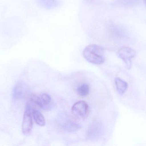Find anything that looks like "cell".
<instances>
[{"label":"cell","mask_w":146,"mask_h":146,"mask_svg":"<svg viewBox=\"0 0 146 146\" xmlns=\"http://www.w3.org/2000/svg\"><path fill=\"white\" fill-rule=\"evenodd\" d=\"M33 102L30 100L27 103L23 117L22 124V131L25 135H28L31 133L33 129L32 112L35 110L32 105Z\"/></svg>","instance_id":"cell-2"},{"label":"cell","mask_w":146,"mask_h":146,"mask_svg":"<svg viewBox=\"0 0 146 146\" xmlns=\"http://www.w3.org/2000/svg\"><path fill=\"white\" fill-rule=\"evenodd\" d=\"M136 54V51L128 47H122L117 52L118 57L124 62L128 69L131 68L132 60L135 57Z\"/></svg>","instance_id":"cell-5"},{"label":"cell","mask_w":146,"mask_h":146,"mask_svg":"<svg viewBox=\"0 0 146 146\" xmlns=\"http://www.w3.org/2000/svg\"><path fill=\"white\" fill-rule=\"evenodd\" d=\"M28 93L27 86L22 82H19L14 87L13 97L16 99H21L25 97Z\"/></svg>","instance_id":"cell-6"},{"label":"cell","mask_w":146,"mask_h":146,"mask_svg":"<svg viewBox=\"0 0 146 146\" xmlns=\"http://www.w3.org/2000/svg\"><path fill=\"white\" fill-rule=\"evenodd\" d=\"M72 112L78 118L86 119L89 115V106L85 101H79L73 105Z\"/></svg>","instance_id":"cell-4"},{"label":"cell","mask_w":146,"mask_h":146,"mask_svg":"<svg viewBox=\"0 0 146 146\" xmlns=\"http://www.w3.org/2000/svg\"><path fill=\"white\" fill-rule=\"evenodd\" d=\"M62 129L67 133L77 132L81 128L80 124L72 121H68L64 123L62 125Z\"/></svg>","instance_id":"cell-8"},{"label":"cell","mask_w":146,"mask_h":146,"mask_svg":"<svg viewBox=\"0 0 146 146\" xmlns=\"http://www.w3.org/2000/svg\"><path fill=\"white\" fill-rule=\"evenodd\" d=\"M104 49L96 44L89 45L83 50L82 55L85 59L93 64L100 65L105 61Z\"/></svg>","instance_id":"cell-1"},{"label":"cell","mask_w":146,"mask_h":146,"mask_svg":"<svg viewBox=\"0 0 146 146\" xmlns=\"http://www.w3.org/2000/svg\"><path fill=\"white\" fill-rule=\"evenodd\" d=\"M30 99L37 105L44 110H49L52 106L51 97L46 93H43L38 96L31 95L30 96Z\"/></svg>","instance_id":"cell-3"},{"label":"cell","mask_w":146,"mask_h":146,"mask_svg":"<svg viewBox=\"0 0 146 146\" xmlns=\"http://www.w3.org/2000/svg\"><path fill=\"white\" fill-rule=\"evenodd\" d=\"M38 5L46 9H52L59 7L60 4V0H37Z\"/></svg>","instance_id":"cell-7"},{"label":"cell","mask_w":146,"mask_h":146,"mask_svg":"<svg viewBox=\"0 0 146 146\" xmlns=\"http://www.w3.org/2000/svg\"><path fill=\"white\" fill-rule=\"evenodd\" d=\"M76 91L79 96L82 97H86L89 94L90 88L87 84H83L77 87Z\"/></svg>","instance_id":"cell-11"},{"label":"cell","mask_w":146,"mask_h":146,"mask_svg":"<svg viewBox=\"0 0 146 146\" xmlns=\"http://www.w3.org/2000/svg\"><path fill=\"white\" fill-rule=\"evenodd\" d=\"M115 81L116 87L118 93L120 95L124 94L128 87V83L119 78H116Z\"/></svg>","instance_id":"cell-9"},{"label":"cell","mask_w":146,"mask_h":146,"mask_svg":"<svg viewBox=\"0 0 146 146\" xmlns=\"http://www.w3.org/2000/svg\"><path fill=\"white\" fill-rule=\"evenodd\" d=\"M32 115L34 121L38 125L42 127L45 125V119L41 112L35 109L33 111Z\"/></svg>","instance_id":"cell-10"},{"label":"cell","mask_w":146,"mask_h":146,"mask_svg":"<svg viewBox=\"0 0 146 146\" xmlns=\"http://www.w3.org/2000/svg\"><path fill=\"white\" fill-rule=\"evenodd\" d=\"M144 2H145V3L146 4V0H144Z\"/></svg>","instance_id":"cell-12"}]
</instances>
